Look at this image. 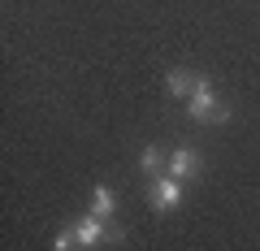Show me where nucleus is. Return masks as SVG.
<instances>
[{"instance_id":"nucleus-1","label":"nucleus","mask_w":260,"mask_h":251,"mask_svg":"<svg viewBox=\"0 0 260 251\" xmlns=\"http://www.w3.org/2000/svg\"><path fill=\"white\" fill-rule=\"evenodd\" d=\"M186 113H191L195 121H221L225 117V109H221V100H217V91H213L208 78H200V91L186 100Z\"/></svg>"},{"instance_id":"nucleus-2","label":"nucleus","mask_w":260,"mask_h":251,"mask_svg":"<svg viewBox=\"0 0 260 251\" xmlns=\"http://www.w3.org/2000/svg\"><path fill=\"white\" fill-rule=\"evenodd\" d=\"M148 199H152V208H156V212H169V208H178L182 204V182H178V177H156V182H152V191H148Z\"/></svg>"},{"instance_id":"nucleus-3","label":"nucleus","mask_w":260,"mask_h":251,"mask_svg":"<svg viewBox=\"0 0 260 251\" xmlns=\"http://www.w3.org/2000/svg\"><path fill=\"white\" fill-rule=\"evenodd\" d=\"M165 165H169V177H178V182H191V177L200 173V152H195V148H178L174 156L165 160Z\"/></svg>"},{"instance_id":"nucleus-4","label":"nucleus","mask_w":260,"mask_h":251,"mask_svg":"<svg viewBox=\"0 0 260 251\" xmlns=\"http://www.w3.org/2000/svg\"><path fill=\"white\" fill-rule=\"evenodd\" d=\"M74 230H78V242H83V247H95V242H104L109 234L117 238V230H109V221H104V217H95V212H87Z\"/></svg>"},{"instance_id":"nucleus-5","label":"nucleus","mask_w":260,"mask_h":251,"mask_svg":"<svg viewBox=\"0 0 260 251\" xmlns=\"http://www.w3.org/2000/svg\"><path fill=\"white\" fill-rule=\"evenodd\" d=\"M200 78L204 74H191V69H169V95H178V100H191L195 91H200Z\"/></svg>"},{"instance_id":"nucleus-6","label":"nucleus","mask_w":260,"mask_h":251,"mask_svg":"<svg viewBox=\"0 0 260 251\" xmlns=\"http://www.w3.org/2000/svg\"><path fill=\"white\" fill-rule=\"evenodd\" d=\"M91 212H95V217H104V221L117 212V195H113L109 186H95V191H91Z\"/></svg>"},{"instance_id":"nucleus-7","label":"nucleus","mask_w":260,"mask_h":251,"mask_svg":"<svg viewBox=\"0 0 260 251\" xmlns=\"http://www.w3.org/2000/svg\"><path fill=\"white\" fill-rule=\"evenodd\" d=\"M78 247H83V242H78V230H74V225L61 230V234H56V242H52V251H78Z\"/></svg>"},{"instance_id":"nucleus-8","label":"nucleus","mask_w":260,"mask_h":251,"mask_svg":"<svg viewBox=\"0 0 260 251\" xmlns=\"http://www.w3.org/2000/svg\"><path fill=\"white\" fill-rule=\"evenodd\" d=\"M139 165H143V173H160V165H165V156H160L156 148H143V156H139Z\"/></svg>"}]
</instances>
